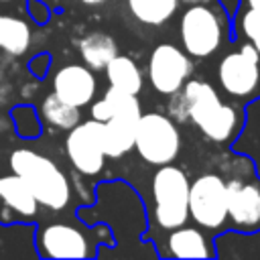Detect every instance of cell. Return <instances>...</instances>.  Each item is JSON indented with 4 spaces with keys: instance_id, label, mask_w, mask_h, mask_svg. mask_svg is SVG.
Listing matches in <instances>:
<instances>
[{
    "instance_id": "obj_22",
    "label": "cell",
    "mask_w": 260,
    "mask_h": 260,
    "mask_svg": "<svg viewBox=\"0 0 260 260\" xmlns=\"http://www.w3.org/2000/svg\"><path fill=\"white\" fill-rule=\"evenodd\" d=\"M236 16V14H234ZM236 30L242 39H246L256 53L260 55V12L254 8H242L236 16Z\"/></svg>"
},
{
    "instance_id": "obj_24",
    "label": "cell",
    "mask_w": 260,
    "mask_h": 260,
    "mask_svg": "<svg viewBox=\"0 0 260 260\" xmlns=\"http://www.w3.org/2000/svg\"><path fill=\"white\" fill-rule=\"evenodd\" d=\"M244 4H246L248 8H254V10L260 12V0H244Z\"/></svg>"
},
{
    "instance_id": "obj_13",
    "label": "cell",
    "mask_w": 260,
    "mask_h": 260,
    "mask_svg": "<svg viewBox=\"0 0 260 260\" xmlns=\"http://www.w3.org/2000/svg\"><path fill=\"white\" fill-rule=\"evenodd\" d=\"M167 250L160 252V256L167 258H211L215 256V250L201 228H189L179 225L167 232L165 238Z\"/></svg>"
},
{
    "instance_id": "obj_12",
    "label": "cell",
    "mask_w": 260,
    "mask_h": 260,
    "mask_svg": "<svg viewBox=\"0 0 260 260\" xmlns=\"http://www.w3.org/2000/svg\"><path fill=\"white\" fill-rule=\"evenodd\" d=\"M95 89H98V81L87 65H75V63L63 65L53 77V91L61 100L77 108L91 104V100L95 98Z\"/></svg>"
},
{
    "instance_id": "obj_6",
    "label": "cell",
    "mask_w": 260,
    "mask_h": 260,
    "mask_svg": "<svg viewBox=\"0 0 260 260\" xmlns=\"http://www.w3.org/2000/svg\"><path fill=\"white\" fill-rule=\"evenodd\" d=\"M134 148L140 158L152 167L173 162L181 152V134L177 124L158 112L140 114L134 130Z\"/></svg>"
},
{
    "instance_id": "obj_2",
    "label": "cell",
    "mask_w": 260,
    "mask_h": 260,
    "mask_svg": "<svg viewBox=\"0 0 260 260\" xmlns=\"http://www.w3.org/2000/svg\"><path fill=\"white\" fill-rule=\"evenodd\" d=\"M10 169L26 181L43 207L51 211H61L67 207L71 199V185L65 173L49 156L30 148H16L10 154Z\"/></svg>"
},
{
    "instance_id": "obj_25",
    "label": "cell",
    "mask_w": 260,
    "mask_h": 260,
    "mask_svg": "<svg viewBox=\"0 0 260 260\" xmlns=\"http://www.w3.org/2000/svg\"><path fill=\"white\" fill-rule=\"evenodd\" d=\"M79 2H83L85 6H102V4H106L108 0H79Z\"/></svg>"
},
{
    "instance_id": "obj_1",
    "label": "cell",
    "mask_w": 260,
    "mask_h": 260,
    "mask_svg": "<svg viewBox=\"0 0 260 260\" xmlns=\"http://www.w3.org/2000/svg\"><path fill=\"white\" fill-rule=\"evenodd\" d=\"M169 114L179 122H193L207 140L217 144L232 142L244 124L242 110L221 102L215 87L203 79H187L173 93Z\"/></svg>"
},
{
    "instance_id": "obj_11",
    "label": "cell",
    "mask_w": 260,
    "mask_h": 260,
    "mask_svg": "<svg viewBox=\"0 0 260 260\" xmlns=\"http://www.w3.org/2000/svg\"><path fill=\"white\" fill-rule=\"evenodd\" d=\"M65 152L75 171L85 177H95L104 169V142H102V122L87 120L75 124L65 138Z\"/></svg>"
},
{
    "instance_id": "obj_5",
    "label": "cell",
    "mask_w": 260,
    "mask_h": 260,
    "mask_svg": "<svg viewBox=\"0 0 260 260\" xmlns=\"http://www.w3.org/2000/svg\"><path fill=\"white\" fill-rule=\"evenodd\" d=\"M189 177L187 173L169 162L160 165L150 183L152 195V213L150 223L158 232H169L187 223L189 219Z\"/></svg>"
},
{
    "instance_id": "obj_4",
    "label": "cell",
    "mask_w": 260,
    "mask_h": 260,
    "mask_svg": "<svg viewBox=\"0 0 260 260\" xmlns=\"http://www.w3.org/2000/svg\"><path fill=\"white\" fill-rule=\"evenodd\" d=\"M225 12L211 2L187 4L179 20V39L183 51L191 59H205L217 53L225 41Z\"/></svg>"
},
{
    "instance_id": "obj_21",
    "label": "cell",
    "mask_w": 260,
    "mask_h": 260,
    "mask_svg": "<svg viewBox=\"0 0 260 260\" xmlns=\"http://www.w3.org/2000/svg\"><path fill=\"white\" fill-rule=\"evenodd\" d=\"M41 118L57 130H71L81 122V112L77 106L61 100L55 91H51L41 104Z\"/></svg>"
},
{
    "instance_id": "obj_23",
    "label": "cell",
    "mask_w": 260,
    "mask_h": 260,
    "mask_svg": "<svg viewBox=\"0 0 260 260\" xmlns=\"http://www.w3.org/2000/svg\"><path fill=\"white\" fill-rule=\"evenodd\" d=\"M221 4H223V8H225V12H228V16H234V14L238 12V6H240V0H221Z\"/></svg>"
},
{
    "instance_id": "obj_14",
    "label": "cell",
    "mask_w": 260,
    "mask_h": 260,
    "mask_svg": "<svg viewBox=\"0 0 260 260\" xmlns=\"http://www.w3.org/2000/svg\"><path fill=\"white\" fill-rule=\"evenodd\" d=\"M0 201L22 219H32L39 213V201L32 195L26 181L12 173L0 177Z\"/></svg>"
},
{
    "instance_id": "obj_26",
    "label": "cell",
    "mask_w": 260,
    "mask_h": 260,
    "mask_svg": "<svg viewBox=\"0 0 260 260\" xmlns=\"http://www.w3.org/2000/svg\"><path fill=\"white\" fill-rule=\"evenodd\" d=\"M197 2H211V0H179V4H197Z\"/></svg>"
},
{
    "instance_id": "obj_7",
    "label": "cell",
    "mask_w": 260,
    "mask_h": 260,
    "mask_svg": "<svg viewBox=\"0 0 260 260\" xmlns=\"http://www.w3.org/2000/svg\"><path fill=\"white\" fill-rule=\"evenodd\" d=\"M189 217L197 228L217 234L225 228L228 219V197H225V179L217 173L199 175L189 183Z\"/></svg>"
},
{
    "instance_id": "obj_27",
    "label": "cell",
    "mask_w": 260,
    "mask_h": 260,
    "mask_svg": "<svg viewBox=\"0 0 260 260\" xmlns=\"http://www.w3.org/2000/svg\"><path fill=\"white\" fill-rule=\"evenodd\" d=\"M0 2H10V0H0Z\"/></svg>"
},
{
    "instance_id": "obj_3",
    "label": "cell",
    "mask_w": 260,
    "mask_h": 260,
    "mask_svg": "<svg viewBox=\"0 0 260 260\" xmlns=\"http://www.w3.org/2000/svg\"><path fill=\"white\" fill-rule=\"evenodd\" d=\"M112 242V230L106 225L83 228L67 221H53L39 225L35 234V246L41 258H95L98 246H110Z\"/></svg>"
},
{
    "instance_id": "obj_10",
    "label": "cell",
    "mask_w": 260,
    "mask_h": 260,
    "mask_svg": "<svg viewBox=\"0 0 260 260\" xmlns=\"http://www.w3.org/2000/svg\"><path fill=\"white\" fill-rule=\"evenodd\" d=\"M193 69V59L171 43L156 45L148 57V81L162 95H173L191 77Z\"/></svg>"
},
{
    "instance_id": "obj_9",
    "label": "cell",
    "mask_w": 260,
    "mask_h": 260,
    "mask_svg": "<svg viewBox=\"0 0 260 260\" xmlns=\"http://www.w3.org/2000/svg\"><path fill=\"white\" fill-rule=\"evenodd\" d=\"M228 219L225 225L240 234L260 232V179L232 177L225 181Z\"/></svg>"
},
{
    "instance_id": "obj_17",
    "label": "cell",
    "mask_w": 260,
    "mask_h": 260,
    "mask_svg": "<svg viewBox=\"0 0 260 260\" xmlns=\"http://www.w3.org/2000/svg\"><path fill=\"white\" fill-rule=\"evenodd\" d=\"M79 55L83 59V63L89 69H104L116 55H118V43L114 41L112 35L102 32V30H93L81 37V41L77 43Z\"/></svg>"
},
{
    "instance_id": "obj_19",
    "label": "cell",
    "mask_w": 260,
    "mask_h": 260,
    "mask_svg": "<svg viewBox=\"0 0 260 260\" xmlns=\"http://www.w3.org/2000/svg\"><path fill=\"white\" fill-rule=\"evenodd\" d=\"M30 47L28 24L12 14H0V49L12 57L24 55Z\"/></svg>"
},
{
    "instance_id": "obj_18",
    "label": "cell",
    "mask_w": 260,
    "mask_h": 260,
    "mask_svg": "<svg viewBox=\"0 0 260 260\" xmlns=\"http://www.w3.org/2000/svg\"><path fill=\"white\" fill-rule=\"evenodd\" d=\"M106 77H108V83L112 87H118L126 93H132V95H138L142 91V85H144V77H142V71L140 67L136 65L134 59L126 57V55H116L106 67Z\"/></svg>"
},
{
    "instance_id": "obj_15",
    "label": "cell",
    "mask_w": 260,
    "mask_h": 260,
    "mask_svg": "<svg viewBox=\"0 0 260 260\" xmlns=\"http://www.w3.org/2000/svg\"><path fill=\"white\" fill-rule=\"evenodd\" d=\"M136 122L138 118H130V116H114L102 122V142L106 156L120 158L122 154L134 148Z\"/></svg>"
},
{
    "instance_id": "obj_20",
    "label": "cell",
    "mask_w": 260,
    "mask_h": 260,
    "mask_svg": "<svg viewBox=\"0 0 260 260\" xmlns=\"http://www.w3.org/2000/svg\"><path fill=\"white\" fill-rule=\"evenodd\" d=\"M126 4L130 14L146 26H160L179 10V0H126Z\"/></svg>"
},
{
    "instance_id": "obj_16",
    "label": "cell",
    "mask_w": 260,
    "mask_h": 260,
    "mask_svg": "<svg viewBox=\"0 0 260 260\" xmlns=\"http://www.w3.org/2000/svg\"><path fill=\"white\" fill-rule=\"evenodd\" d=\"M142 108L136 95L126 93L118 87H108L106 93L91 104V118L106 122L114 116H130V118H140Z\"/></svg>"
},
{
    "instance_id": "obj_8",
    "label": "cell",
    "mask_w": 260,
    "mask_h": 260,
    "mask_svg": "<svg viewBox=\"0 0 260 260\" xmlns=\"http://www.w3.org/2000/svg\"><path fill=\"white\" fill-rule=\"evenodd\" d=\"M219 87L236 100H252L260 91V55L244 41L217 65Z\"/></svg>"
}]
</instances>
